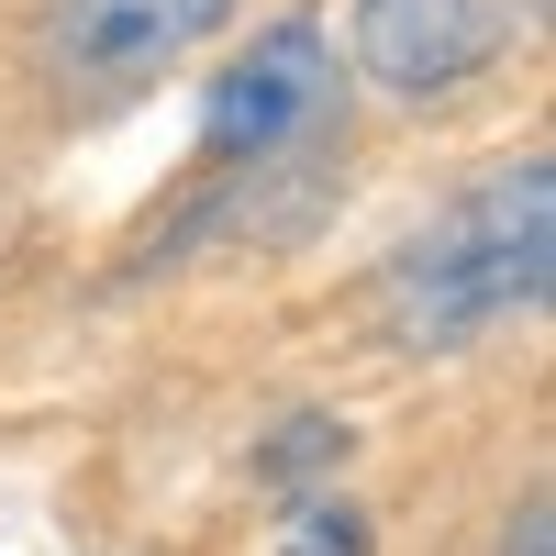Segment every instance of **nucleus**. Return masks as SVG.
Segmentation results:
<instances>
[{
    "mask_svg": "<svg viewBox=\"0 0 556 556\" xmlns=\"http://www.w3.org/2000/svg\"><path fill=\"white\" fill-rule=\"evenodd\" d=\"M223 12H235V0H56L45 45H56V67H78V78H156V67L190 56V45H212Z\"/></svg>",
    "mask_w": 556,
    "mask_h": 556,
    "instance_id": "3",
    "label": "nucleus"
},
{
    "mask_svg": "<svg viewBox=\"0 0 556 556\" xmlns=\"http://www.w3.org/2000/svg\"><path fill=\"white\" fill-rule=\"evenodd\" d=\"M545 256H556V190L545 167L490 178L479 201H456L424 245L390 267V323L401 345H468L490 323H513L545 301Z\"/></svg>",
    "mask_w": 556,
    "mask_h": 556,
    "instance_id": "1",
    "label": "nucleus"
},
{
    "mask_svg": "<svg viewBox=\"0 0 556 556\" xmlns=\"http://www.w3.org/2000/svg\"><path fill=\"white\" fill-rule=\"evenodd\" d=\"M323 456H345V424H290V445L267 456V479H301V468H323Z\"/></svg>",
    "mask_w": 556,
    "mask_h": 556,
    "instance_id": "6",
    "label": "nucleus"
},
{
    "mask_svg": "<svg viewBox=\"0 0 556 556\" xmlns=\"http://www.w3.org/2000/svg\"><path fill=\"white\" fill-rule=\"evenodd\" d=\"M278 556H367V513H345V501H301L290 534H278Z\"/></svg>",
    "mask_w": 556,
    "mask_h": 556,
    "instance_id": "5",
    "label": "nucleus"
},
{
    "mask_svg": "<svg viewBox=\"0 0 556 556\" xmlns=\"http://www.w3.org/2000/svg\"><path fill=\"white\" fill-rule=\"evenodd\" d=\"M513 34V0H356V67L390 101H434V89L479 78Z\"/></svg>",
    "mask_w": 556,
    "mask_h": 556,
    "instance_id": "2",
    "label": "nucleus"
},
{
    "mask_svg": "<svg viewBox=\"0 0 556 556\" xmlns=\"http://www.w3.org/2000/svg\"><path fill=\"white\" fill-rule=\"evenodd\" d=\"M312 112H334V56H323L312 23H267L245 45V67L212 89V146H278V134H301Z\"/></svg>",
    "mask_w": 556,
    "mask_h": 556,
    "instance_id": "4",
    "label": "nucleus"
}]
</instances>
